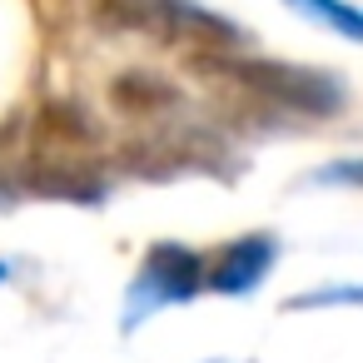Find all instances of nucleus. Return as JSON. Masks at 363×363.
<instances>
[{
    "mask_svg": "<svg viewBox=\"0 0 363 363\" xmlns=\"http://www.w3.org/2000/svg\"><path fill=\"white\" fill-rule=\"evenodd\" d=\"M204 70H224L234 75L244 90L284 105V110H298V115H338L343 110V85L323 70H308V65H279V60H244V55H199Z\"/></svg>",
    "mask_w": 363,
    "mask_h": 363,
    "instance_id": "nucleus-1",
    "label": "nucleus"
},
{
    "mask_svg": "<svg viewBox=\"0 0 363 363\" xmlns=\"http://www.w3.org/2000/svg\"><path fill=\"white\" fill-rule=\"evenodd\" d=\"M95 21L105 30H145V35H194L209 45H239V26L189 0H95Z\"/></svg>",
    "mask_w": 363,
    "mask_h": 363,
    "instance_id": "nucleus-2",
    "label": "nucleus"
},
{
    "mask_svg": "<svg viewBox=\"0 0 363 363\" xmlns=\"http://www.w3.org/2000/svg\"><path fill=\"white\" fill-rule=\"evenodd\" d=\"M204 289V259L184 244H155L145 254V269L135 279V308L125 313V328H135L145 313L164 308V303H184Z\"/></svg>",
    "mask_w": 363,
    "mask_h": 363,
    "instance_id": "nucleus-3",
    "label": "nucleus"
},
{
    "mask_svg": "<svg viewBox=\"0 0 363 363\" xmlns=\"http://www.w3.org/2000/svg\"><path fill=\"white\" fill-rule=\"evenodd\" d=\"M274 259H279V244L269 234H244V239L219 249V259L204 269V284L214 294H254L269 279Z\"/></svg>",
    "mask_w": 363,
    "mask_h": 363,
    "instance_id": "nucleus-4",
    "label": "nucleus"
},
{
    "mask_svg": "<svg viewBox=\"0 0 363 363\" xmlns=\"http://www.w3.org/2000/svg\"><path fill=\"white\" fill-rule=\"evenodd\" d=\"M26 189L45 194V199H70V204H105V194H110V184L95 169H85V164H55V160L35 164L26 174Z\"/></svg>",
    "mask_w": 363,
    "mask_h": 363,
    "instance_id": "nucleus-5",
    "label": "nucleus"
},
{
    "mask_svg": "<svg viewBox=\"0 0 363 363\" xmlns=\"http://www.w3.org/2000/svg\"><path fill=\"white\" fill-rule=\"evenodd\" d=\"M110 100L130 115H155L164 105H179V90L160 75H145V70H125L115 85H110Z\"/></svg>",
    "mask_w": 363,
    "mask_h": 363,
    "instance_id": "nucleus-6",
    "label": "nucleus"
},
{
    "mask_svg": "<svg viewBox=\"0 0 363 363\" xmlns=\"http://www.w3.org/2000/svg\"><path fill=\"white\" fill-rule=\"evenodd\" d=\"M40 135H45L50 145H90V140L100 135V125H95L80 105L55 100V105H45V110H40Z\"/></svg>",
    "mask_w": 363,
    "mask_h": 363,
    "instance_id": "nucleus-7",
    "label": "nucleus"
},
{
    "mask_svg": "<svg viewBox=\"0 0 363 363\" xmlns=\"http://www.w3.org/2000/svg\"><path fill=\"white\" fill-rule=\"evenodd\" d=\"M294 11H303L308 21H328L343 40H363V16L353 6H343V0H289Z\"/></svg>",
    "mask_w": 363,
    "mask_h": 363,
    "instance_id": "nucleus-8",
    "label": "nucleus"
},
{
    "mask_svg": "<svg viewBox=\"0 0 363 363\" xmlns=\"http://www.w3.org/2000/svg\"><path fill=\"white\" fill-rule=\"evenodd\" d=\"M6 199H11V184H6V179H0V204H6Z\"/></svg>",
    "mask_w": 363,
    "mask_h": 363,
    "instance_id": "nucleus-9",
    "label": "nucleus"
},
{
    "mask_svg": "<svg viewBox=\"0 0 363 363\" xmlns=\"http://www.w3.org/2000/svg\"><path fill=\"white\" fill-rule=\"evenodd\" d=\"M0 279H11V269H6V264H0Z\"/></svg>",
    "mask_w": 363,
    "mask_h": 363,
    "instance_id": "nucleus-10",
    "label": "nucleus"
}]
</instances>
